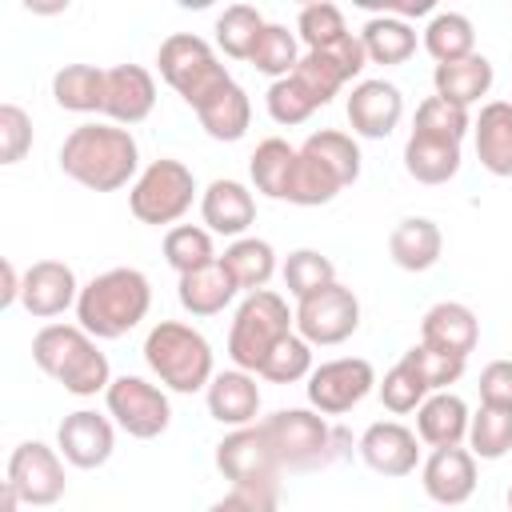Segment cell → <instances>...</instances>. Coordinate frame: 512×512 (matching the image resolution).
Returning <instances> with one entry per match:
<instances>
[{"label": "cell", "mask_w": 512, "mask_h": 512, "mask_svg": "<svg viewBox=\"0 0 512 512\" xmlns=\"http://www.w3.org/2000/svg\"><path fill=\"white\" fill-rule=\"evenodd\" d=\"M60 172L88 192H116L124 184H136L140 148L120 124H80L60 144Z\"/></svg>", "instance_id": "obj_1"}, {"label": "cell", "mask_w": 512, "mask_h": 512, "mask_svg": "<svg viewBox=\"0 0 512 512\" xmlns=\"http://www.w3.org/2000/svg\"><path fill=\"white\" fill-rule=\"evenodd\" d=\"M152 308V284L140 268H108L80 288L76 324L96 340L128 336Z\"/></svg>", "instance_id": "obj_2"}, {"label": "cell", "mask_w": 512, "mask_h": 512, "mask_svg": "<svg viewBox=\"0 0 512 512\" xmlns=\"http://www.w3.org/2000/svg\"><path fill=\"white\" fill-rule=\"evenodd\" d=\"M32 360L72 396H96L112 384L108 356L96 348V336H88L80 324H44L32 336Z\"/></svg>", "instance_id": "obj_3"}, {"label": "cell", "mask_w": 512, "mask_h": 512, "mask_svg": "<svg viewBox=\"0 0 512 512\" xmlns=\"http://www.w3.org/2000/svg\"><path fill=\"white\" fill-rule=\"evenodd\" d=\"M144 364L152 368V376L172 388V392H200L212 384V344L204 340L200 328L184 324V320H160L152 324V332L144 336Z\"/></svg>", "instance_id": "obj_4"}, {"label": "cell", "mask_w": 512, "mask_h": 512, "mask_svg": "<svg viewBox=\"0 0 512 512\" xmlns=\"http://www.w3.org/2000/svg\"><path fill=\"white\" fill-rule=\"evenodd\" d=\"M296 332V312L288 308V300L272 288H260V292H248L232 316V328H228V360L252 376H260L268 352L288 336Z\"/></svg>", "instance_id": "obj_5"}, {"label": "cell", "mask_w": 512, "mask_h": 512, "mask_svg": "<svg viewBox=\"0 0 512 512\" xmlns=\"http://www.w3.org/2000/svg\"><path fill=\"white\" fill-rule=\"evenodd\" d=\"M260 428L272 440V452L280 468L288 472H312L340 456L336 444H344V432H336L316 408H280L260 420Z\"/></svg>", "instance_id": "obj_6"}, {"label": "cell", "mask_w": 512, "mask_h": 512, "mask_svg": "<svg viewBox=\"0 0 512 512\" xmlns=\"http://www.w3.org/2000/svg\"><path fill=\"white\" fill-rule=\"evenodd\" d=\"M160 76L168 80V88L196 112L204 100H212L220 88L232 84L228 68L220 64V56L212 52V44L196 32H172L160 52H156Z\"/></svg>", "instance_id": "obj_7"}, {"label": "cell", "mask_w": 512, "mask_h": 512, "mask_svg": "<svg viewBox=\"0 0 512 512\" xmlns=\"http://www.w3.org/2000/svg\"><path fill=\"white\" fill-rule=\"evenodd\" d=\"M192 200H196V176H192V168L180 164V160H168V156H160L148 168H140L136 184L128 188L132 216L140 224H152V228L176 224L192 208Z\"/></svg>", "instance_id": "obj_8"}, {"label": "cell", "mask_w": 512, "mask_h": 512, "mask_svg": "<svg viewBox=\"0 0 512 512\" xmlns=\"http://www.w3.org/2000/svg\"><path fill=\"white\" fill-rule=\"evenodd\" d=\"M108 416L136 440H156L172 424V404L160 384H148L144 376H116L104 392Z\"/></svg>", "instance_id": "obj_9"}, {"label": "cell", "mask_w": 512, "mask_h": 512, "mask_svg": "<svg viewBox=\"0 0 512 512\" xmlns=\"http://www.w3.org/2000/svg\"><path fill=\"white\" fill-rule=\"evenodd\" d=\"M216 468L224 480H232V488H280V472H284L260 424L232 428L216 444Z\"/></svg>", "instance_id": "obj_10"}, {"label": "cell", "mask_w": 512, "mask_h": 512, "mask_svg": "<svg viewBox=\"0 0 512 512\" xmlns=\"http://www.w3.org/2000/svg\"><path fill=\"white\" fill-rule=\"evenodd\" d=\"M360 328V300L352 288H344L340 280L296 300V332L316 348H332L344 344L352 332Z\"/></svg>", "instance_id": "obj_11"}, {"label": "cell", "mask_w": 512, "mask_h": 512, "mask_svg": "<svg viewBox=\"0 0 512 512\" xmlns=\"http://www.w3.org/2000/svg\"><path fill=\"white\" fill-rule=\"evenodd\" d=\"M376 388V368L364 360V356H336V360H324L312 368L304 392H308V404L320 412V416H344L352 412L368 392Z\"/></svg>", "instance_id": "obj_12"}, {"label": "cell", "mask_w": 512, "mask_h": 512, "mask_svg": "<svg viewBox=\"0 0 512 512\" xmlns=\"http://www.w3.org/2000/svg\"><path fill=\"white\" fill-rule=\"evenodd\" d=\"M4 480L20 492L24 504L48 508L68 488V480H64V456L56 448H48L44 440H24L8 456V476Z\"/></svg>", "instance_id": "obj_13"}, {"label": "cell", "mask_w": 512, "mask_h": 512, "mask_svg": "<svg viewBox=\"0 0 512 512\" xmlns=\"http://www.w3.org/2000/svg\"><path fill=\"white\" fill-rule=\"evenodd\" d=\"M112 448H116V428H112L108 416H100L92 408L68 412L60 420V428H56V452L72 468H84V472L88 468H100V464H108Z\"/></svg>", "instance_id": "obj_14"}, {"label": "cell", "mask_w": 512, "mask_h": 512, "mask_svg": "<svg viewBox=\"0 0 512 512\" xmlns=\"http://www.w3.org/2000/svg\"><path fill=\"white\" fill-rule=\"evenodd\" d=\"M76 300H80V284H76V272L64 260L28 264L24 284H20L24 312H32L36 320H52V316H64L68 308H76Z\"/></svg>", "instance_id": "obj_15"}, {"label": "cell", "mask_w": 512, "mask_h": 512, "mask_svg": "<svg viewBox=\"0 0 512 512\" xmlns=\"http://www.w3.org/2000/svg\"><path fill=\"white\" fill-rule=\"evenodd\" d=\"M356 448H360V460L372 472L392 476V480L416 472V464H420V436L412 428H404L400 420H376V424H368Z\"/></svg>", "instance_id": "obj_16"}, {"label": "cell", "mask_w": 512, "mask_h": 512, "mask_svg": "<svg viewBox=\"0 0 512 512\" xmlns=\"http://www.w3.org/2000/svg\"><path fill=\"white\" fill-rule=\"evenodd\" d=\"M156 108V80L144 64H116L108 68V88H104V116L120 128H132L148 120Z\"/></svg>", "instance_id": "obj_17"}, {"label": "cell", "mask_w": 512, "mask_h": 512, "mask_svg": "<svg viewBox=\"0 0 512 512\" xmlns=\"http://www.w3.org/2000/svg\"><path fill=\"white\" fill-rule=\"evenodd\" d=\"M404 116V96L388 80H360L348 96V124L364 140H384Z\"/></svg>", "instance_id": "obj_18"}, {"label": "cell", "mask_w": 512, "mask_h": 512, "mask_svg": "<svg viewBox=\"0 0 512 512\" xmlns=\"http://www.w3.org/2000/svg\"><path fill=\"white\" fill-rule=\"evenodd\" d=\"M200 216H204V228L208 232L240 240L256 224V196H252L248 184L220 176V180H212L200 192Z\"/></svg>", "instance_id": "obj_19"}, {"label": "cell", "mask_w": 512, "mask_h": 512, "mask_svg": "<svg viewBox=\"0 0 512 512\" xmlns=\"http://www.w3.org/2000/svg\"><path fill=\"white\" fill-rule=\"evenodd\" d=\"M204 404H208V416L216 424H224V428H248L260 416V384L244 368L216 372L212 384L204 388Z\"/></svg>", "instance_id": "obj_20"}, {"label": "cell", "mask_w": 512, "mask_h": 512, "mask_svg": "<svg viewBox=\"0 0 512 512\" xmlns=\"http://www.w3.org/2000/svg\"><path fill=\"white\" fill-rule=\"evenodd\" d=\"M420 484L428 500L456 508L476 492V456L468 448H432V456L420 468Z\"/></svg>", "instance_id": "obj_21"}, {"label": "cell", "mask_w": 512, "mask_h": 512, "mask_svg": "<svg viewBox=\"0 0 512 512\" xmlns=\"http://www.w3.org/2000/svg\"><path fill=\"white\" fill-rule=\"evenodd\" d=\"M420 344L428 348H440V352H452V356H464L480 344V320L468 304L460 300H440L424 312L420 320Z\"/></svg>", "instance_id": "obj_22"}, {"label": "cell", "mask_w": 512, "mask_h": 512, "mask_svg": "<svg viewBox=\"0 0 512 512\" xmlns=\"http://www.w3.org/2000/svg\"><path fill=\"white\" fill-rule=\"evenodd\" d=\"M468 424L472 412L456 392H432L416 408V436L428 448H460L468 440Z\"/></svg>", "instance_id": "obj_23"}, {"label": "cell", "mask_w": 512, "mask_h": 512, "mask_svg": "<svg viewBox=\"0 0 512 512\" xmlns=\"http://www.w3.org/2000/svg\"><path fill=\"white\" fill-rule=\"evenodd\" d=\"M472 140L492 176H512V100H488L472 120Z\"/></svg>", "instance_id": "obj_24"}, {"label": "cell", "mask_w": 512, "mask_h": 512, "mask_svg": "<svg viewBox=\"0 0 512 512\" xmlns=\"http://www.w3.org/2000/svg\"><path fill=\"white\" fill-rule=\"evenodd\" d=\"M444 252V236L428 216H404L388 236V256L404 272H428Z\"/></svg>", "instance_id": "obj_25"}, {"label": "cell", "mask_w": 512, "mask_h": 512, "mask_svg": "<svg viewBox=\"0 0 512 512\" xmlns=\"http://www.w3.org/2000/svg\"><path fill=\"white\" fill-rule=\"evenodd\" d=\"M236 280L228 276V268L216 260L208 268H196L188 276H180L176 284V296H180V308L192 312V316H216L224 312L232 300H236Z\"/></svg>", "instance_id": "obj_26"}, {"label": "cell", "mask_w": 512, "mask_h": 512, "mask_svg": "<svg viewBox=\"0 0 512 512\" xmlns=\"http://www.w3.org/2000/svg\"><path fill=\"white\" fill-rule=\"evenodd\" d=\"M432 88H436V96H444V100H452V104H460V108H472V104H476L480 96H488V88H492V60L480 56V52H472V56H464V60L436 64Z\"/></svg>", "instance_id": "obj_27"}, {"label": "cell", "mask_w": 512, "mask_h": 512, "mask_svg": "<svg viewBox=\"0 0 512 512\" xmlns=\"http://www.w3.org/2000/svg\"><path fill=\"white\" fill-rule=\"evenodd\" d=\"M196 120H200V128H204L212 140L232 144V140H240V136L248 132V124H252V100H248V92L232 80L228 88H220L212 100H204V104L196 108Z\"/></svg>", "instance_id": "obj_28"}, {"label": "cell", "mask_w": 512, "mask_h": 512, "mask_svg": "<svg viewBox=\"0 0 512 512\" xmlns=\"http://www.w3.org/2000/svg\"><path fill=\"white\" fill-rule=\"evenodd\" d=\"M404 172L416 184H448L460 172V144L412 132L404 144Z\"/></svg>", "instance_id": "obj_29"}, {"label": "cell", "mask_w": 512, "mask_h": 512, "mask_svg": "<svg viewBox=\"0 0 512 512\" xmlns=\"http://www.w3.org/2000/svg\"><path fill=\"white\" fill-rule=\"evenodd\" d=\"M104 88H108V68L96 64H64L52 76V100L64 112H104Z\"/></svg>", "instance_id": "obj_30"}, {"label": "cell", "mask_w": 512, "mask_h": 512, "mask_svg": "<svg viewBox=\"0 0 512 512\" xmlns=\"http://www.w3.org/2000/svg\"><path fill=\"white\" fill-rule=\"evenodd\" d=\"M360 44H364L368 64H404L416 52V28L392 12L368 16L360 28Z\"/></svg>", "instance_id": "obj_31"}, {"label": "cell", "mask_w": 512, "mask_h": 512, "mask_svg": "<svg viewBox=\"0 0 512 512\" xmlns=\"http://www.w3.org/2000/svg\"><path fill=\"white\" fill-rule=\"evenodd\" d=\"M220 264L228 268V276L236 280L240 292H260V288H268V280L276 272V248L260 236H240L224 248Z\"/></svg>", "instance_id": "obj_32"}, {"label": "cell", "mask_w": 512, "mask_h": 512, "mask_svg": "<svg viewBox=\"0 0 512 512\" xmlns=\"http://www.w3.org/2000/svg\"><path fill=\"white\" fill-rule=\"evenodd\" d=\"M292 168H296V148L280 136H268L256 144L252 160H248V172H252V188L272 196V200H284L288 196V180H292Z\"/></svg>", "instance_id": "obj_33"}, {"label": "cell", "mask_w": 512, "mask_h": 512, "mask_svg": "<svg viewBox=\"0 0 512 512\" xmlns=\"http://www.w3.org/2000/svg\"><path fill=\"white\" fill-rule=\"evenodd\" d=\"M424 52L436 64H452L476 52V32L464 12H436L424 28Z\"/></svg>", "instance_id": "obj_34"}, {"label": "cell", "mask_w": 512, "mask_h": 512, "mask_svg": "<svg viewBox=\"0 0 512 512\" xmlns=\"http://www.w3.org/2000/svg\"><path fill=\"white\" fill-rule=\"evenodd\" d=\"M344 192V184L304 148H296V168H292V180H288V204H300V208H320L328 200H336Z\"/></svg>", "instance_id": "obj_35"}, {"label": "cell", "mask_w": 512, "mask_h": 512, "mask_svg": "<svg viewBox=\"0 0 512 512\" xmlns=\"http://www.w3.org/2000/svg\"><path fill=\"white\" fill-rule=\"evenodd\" d=\"M304 152H312L344 188L348 184H356L360 180V144L348 136V132H336V128H320V132H312L304 144H300Z\"/></svg>", "instance_id": "obj_36"}, {"label": "cell", "mask_w": 512, "mask_h": 512, "mask_svg": "<svg viewBox=\"0 0 512 512\" xmlns=\"http://www.w3.org/2000/svg\"><path fill=\"white\" fill-rule=\"evenodd\" d=\"M164 260L168 268H176V276H188L196 268L216 264V248H212V232L200 224H176L164 232Z\"/></svg>", "instance_id": "obj_37"}, {"label": "cell", "mask_w": 512, "mask_h": 512, "mask_svg": "<svg viewBox=\"0 0 512 512\" xmlns=\"http://www.w3.org/2000/svg\"><path fill=\"white\" fill-rule=\"evenodd\" d=\"M264 16L252 8V4H228L220 16H216V44L224 56L232 60H248L260 32H264Z\"/></svg>", "instance_id": "obj_38"}, {"label": "cell", "mask_w": 512, "mask_h": 512, "mask_svg": "<svg viewBox=\"0 0 512 512\" xmlns=\"http://www.w3.org/2000/svg\"><path fill=\"white\" fill-rule=\"evenodd\" d=\"M296 40H300V36L288 32L284 24H264V32H260V40H256V48H252V56H248V64H252L256 72L272 76V80H284V76H292L296 64H300V44H296Z\"/></svg>", "instance_id": "obj_39"}, {"label": "cell", "mask_w": 512, "mask_h": 512, "mask_svg": "<svg viewBox=\"0 0 512 512\" xmlns=\"http://www.w3.org/2000/svg\"><path fill=\"white\" fill-rule=\"evenodd\" d=\"M280 276H284L288 296L304 300V296H312V292L336 284V264H332L324 252H316V248H296V252H288Z\"/></svg>", "instance_id": "obj_40"}, {"label": "cell", "mask_w": 512, "mask_h": 512, "mask_svg": "<svg viewBox=\"0 0 512 512\" xmlns=\"http://www.w3.org/2000/svg\"><path fill=\"white\" fill-rule=\"evenodd\" d=\"M512 448V412H496V408H476L472 424H468V452L476 460H500Z\"/></svg>", "instance_id": "obj_41"}, {"label": "cell", "mask_w": 512, "mask_h": 512, "mask_svg": "<svg viewBox=\"0 0 512 512\" xmlns=\"http://www.w3.org/2000/svg\"><path fill=\"white\" fill-rule=\"evenodd\" d=\"M472 128V116L468 108L444 100V96H428L420 108H416V120H412V132L416 136H436V140H464Z\"/></svg>", "instance_id": "obj_42"}, {"label": "cell", "mask_w": 512, "mask_h": 512, "mask_svg": "<svg viewBox=\"0 0 512 512\" xmlns=\"http://www.w3.org/2000/svg\"><path fill=\"white\" fill-rule=\"evenodd\" d=\"M312 376V344L300 336V332H288L264 360L260 368V380L268 384H296V380H308Z\"/></svg>", "instance_id": "obj_43"}, {"label": "cell", "mask_w": 512, "mask_h": 512, "mask_svg": "<svg viewBox=\"0 0 512 512\" xmlns=\"http://www.w3.org/2000/svg\"><path fill=\"white\" fill-rule=\"evenodd\" d=\"M428 392H448V384H456L464 376V356H452V352H440V348H428V344H412L404 356H400Z\"/></svg>", "instance_id": "obj_44"}, {"label": "cell", "mask_w": 512, "mask_h": 512, "mask_svg": "<svg viewBox=\"0 0 512 512\" xmlns=\"http://www.w3.org/2000/svg\"><path fill=\"white\" fill-rule=\"evenodd\" d=\"M296 36L308 44V52H324L332 44H340L348 36V24H344V12L328 0L320 4H304L300 16H296Z\"/></svg>", "instance_id": "obj_45"}, {"label": "cell", "mask_w": 512, "mask_h": 512, "mask_svg": "<svg viewBox=\"0 0 512 512\" xmlns=\"http://www.w3.org/2000/svg\"><path fill=\"white\" fill-rule=\"evenodd\" d=\"M264 104H268V116L276 120V124H284V128H292V124H304L320 104L312 100V92L296 80V76H284V80H272L268 84V96H264Z\"/></svg>", "instance_id": "obj_46"}, {"label": "cell", "mask_w": 512, "mask_h": 512, "mask_svg": "<svg viewBox=\"0 0 512 512\" xmlns=\"http://www.w3.org/2000/svg\"><path fill=\"white\" fill-rule=\"evenodd\" d=\"M376 392H380V404L392 412V416H404V412H416L432 392L420 384V376L404 364V360H396L388 372H384V380L376 384Z\"/></svg>", "instance_id": "obj_47"}, {"label": "cell", "mask_w": 512, "mask_h": 512, "mask_svg": "<svg viewBox=\"0 0 512 512\" xmlns=\"http://www.w3.org/2000/svg\"><path fill=\"white\" fill-rule=\"evenodd\" d=\"M32 148V116L20 104H0V164H20Z\"/></svg>", "instance_id": "obj_48"}, {"label": "cell", "mask_w": 512, "mask_h": 512, "mask_svg": "<svg viewBox=\"0 0 512 512\" xmlns=\"http://www.w3.org/2000/svg\"><path fill=\"white\" fill-rule=\"evenodd\" d=\"M480 404L496 412H512V360H492L480 372Z\"/></svg>", "instance_id": "obj_49"}, {"label": "cell", "mask_w": 512, "mask_h": 512, "mask_svg": "<svg viewBox=\"0 0 512 512\" xmlns=\"http://www.w3.org/2000/svg\"><path fill=\"white\" fill-rule=\"evenodd\" d=\"M276 508H280V488H232L208 512H276Z\"/></svg>", "instance_id": "obj_50"}, {"label": "cell", "mask_w": 512, "mask_h": 512, "mask_svg": "<svg viewBox=\"0 0 512 512\" xmlns=\"http://www.w3.org/2000/svg\"><path fill=\"white\" fill-rule=\"evenodd\" d=\"M0 272H4V288H0V304H4V308H12V304L20 300V284H24V276L16 272V264H12V260H4V264H0Z\"/></svg>", "instance_id": "obj_51"}, {"label": "cell", "mask_w": 512, "mask_h": 512, "mask_svg": "<svg viewBox=\"0 0 512 512\" xmlns=\"http://www.w3.org/2000/svg\"><path fill=\"white\" fill-rule=\"evenodd\" d=\"M16 504H24V500H20V492L4 480V488H0V512H16Z\"/></svg>", "instance_id": "obj_52"}, {"label": "cell", "mask_w": 512, "mask_h": 512, "mask_svg": "<svg viewBox=\"0 0 512 512\" xmlns=\"http://www.w3.org/2000/svg\"><path fill=\"white\" fill-rule=\"evenodd\" d=\"M508 512H512V484H508Z\"/></svg>", "instance_id": "obj_53"}]
</instances>
